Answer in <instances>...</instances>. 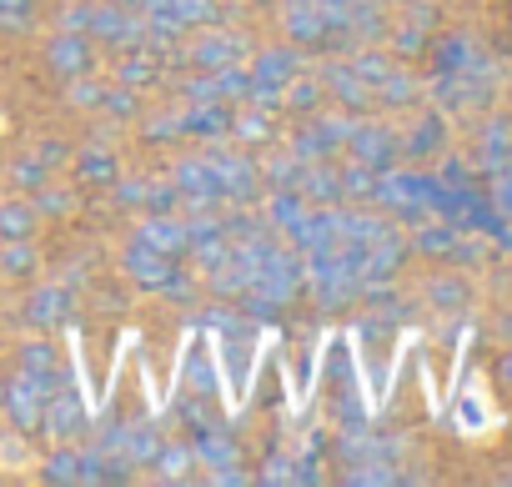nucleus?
I'll return each mask as SVG.
<instances>
[{
  "instance_id": "f257e3e1",
  "label": "nucleus",
  "mask_w": 512,
  "mask_h": 487,
  "mask_svg": "<svg viewBox=\"0 0 512 487\" xmlns=\"http://www.w3.org/2000/svg\"><path fill=\"white\" fill-rule=\"evenodd\" d=\"M497 201H502V206H512V176H502V181H497Z\"/></svg>"
}]
</instances>
